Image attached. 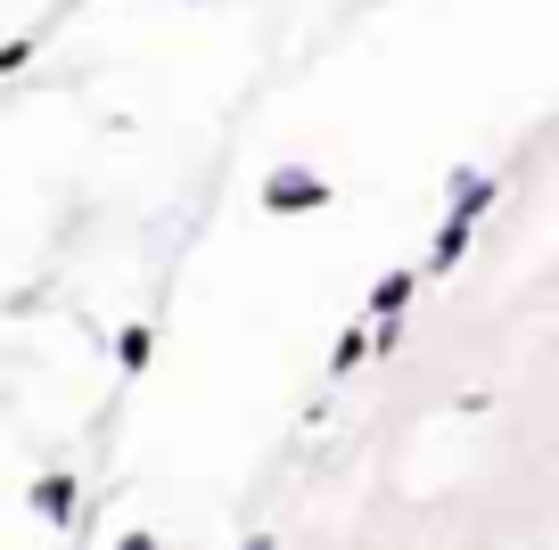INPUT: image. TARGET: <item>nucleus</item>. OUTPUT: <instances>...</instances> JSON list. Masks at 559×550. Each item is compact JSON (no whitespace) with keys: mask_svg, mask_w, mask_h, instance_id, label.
<instances>
[{"mask_svg":"<svg viewBox=\"0 0 559 550\" xmlns=\"http://www.w3.org/2000/svg\"><path fill=\"white\" fill-rule=\"evenodd\" d=\"M313 206H330V181H321V172L280 165L272 181H263V214H313Z\"/></svg>","mask_w":559,"mask_h":550,"instance_id":"f257e3e1","label":"nucleus"},{"mask_svg":"<svg viewBox=\"0 0 559 550\" xmlns=\"http://www.w3.org/2000/svg\"><path fill=\"white\" fill-rule=\"evenodd\" d=\"M461 255H469V214H444V230H437V247H428L419 272H453Z\"/></svg>","mask_w":559,"mask_h":550,"instance_id":"f03ea898","label":"nucleus"},{"mask_svg":"<svg viewBox=\"0 0 559 550\" xmlns=\"http://www.w3.org/2000/svg\"><path fill=\"white\" fill-rule=\"evenodd\" d=\"M412 288H419V272H386L379 288H370V321H403V304H412Z\"/></svg>","mask_w":559,"mask_h":550,"instance_id":"7ed1b4c3","label":"nucleus"},{"mask_svg":"<svg viewBox=\"0 0 559 550\" xmlns=\"http://www.w3.org/2000/svg\"><path fill=\"white\" fill-rule=\"evenodd\" d=\"M486 206H493V181H486V172H453V214H469V223H477Z\"/></svg>","mask_w":559,"mask_h":550,"instance_id":"20e7f679","label":"nucleus"},{"mask_svg":"<svg viewBox=\"0 0 559 550\" xmlns=\"http://www.w3.org/2000/svg\"><path fill=\"white\" fill-rule=\"evenodd\" d=\"M34 510L41 517H74V477H41L34 485Z\"/></svg>","mask_w":559,"mask_h":550,"instance_id":"39448f33","label":"nucleus"},{"mask_svg":"<svg viewBox=\"0 0 559 550\" xmlns=\"http://www.w3.org/2000/svg\"><path fill=\"white\" fill-rule=\"evenodd\" d=\"M148 354H157V337H148V328H123V337H116V361L132 370V379L148 370Z\"/></svg>","mask_w":559,"mask_h":550,"instance_id":"423d86ee","label":"nucleus"},{"mask_svg":"<svg viewBox=\"0 0 559 550\" xmlns=\"http://www.w3.org/2000/svg\"><path fill=\"white\" fill-rule=\"evenodd\" d=\"M362 354H370V328H346V337H337V354H330V379L362 370Z\"/></svg>","mask_w":559,"mask_h":550,"instance_id":"0eeeda50","label":"nucleus"},{"mask_svg":"<svg viewBox=\"0 0 559 550\" xmlns=\"http://www.w3.org/2000/svg\"><path fill=\"white\" fill-rule=\"evenodd\" d=\"M17 67H34V41H25V34H17V41H0V74H17Z\"/></svg>","mask_w":559,"mask_h":550,"instance_id":"6e6552de","label":"nucleus"}]
</instances>
